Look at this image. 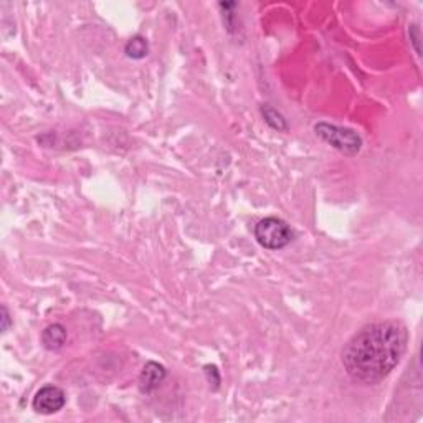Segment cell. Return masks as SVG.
<instances>
[{
	"mask_svg": "<svg viewBox=\"0 0 423 423\" xmlns=\"http://www.w3.org/2000/svg\"><path fill=\"white\" fill-rule=\"evenodd\" d=\"M407 329L396 321L370 324L345 344L343 365L351 379L361 384H377L396 369L404 356Z\"/></svg>",
	"mask_w": 423,
	"mask_h": 423,
	"instance_id": "cell-1",
	"label": "cell"
},
{
	"mask_svg": "<svg viewBox=\"0 0 423 423\" xmlns=\"http://www.w3.org/2000/svg\"><path fill=\"white\" fill-rule=\"evenodd\" d=\"M255 238L268 250H279L291 242L293 231L282 218L268 217L256 223Z\"/></svg>",
	"mask_w": 423,
	"mask_h": 423,
	"instance_id": "cell-2",
	"label": "cell"
},
{
	"mask_svg": "<svg viewBox=\"0 0 423 423\" xmlns=\"http://www.w3.org/2000/svg\"><path fill=\"white\" fill-rule=\"evenodd\" d=\"M315 131L321 139L326 141L328 144H331L332 148L341 150V152L347 154V156H354V154H357L361 150L362 141L352 129L341 128V126L328 123H319L316 124Z\"/></svg>",
	"mask_w": 423,
	"mask_h": 423,
	"instance_id": "cell-3",
	"label": "cell"
},
{
	"mask_svg": "<svg viewBox=\"0 0 423 423\" xmlns=\"http://www.w3.org/2000/svg\"><path fill=\"white\" fill-rule=\"evenodd\" d=\"M67 397L62 389L55 387V385H47V387L40 389L34 397V409L38 413L52 415L63 409Z\"/></svg>",
	"mask_w": 423,
	"mask_h": 423,
	"instance_id": "cell-4",
	"label": "cell"
},
{
	"mask_svg": "<svg viewBox=\"0 0 423 423\" xmlns=\"http://www.w3.org/2000/svg\"><path fill=\"white\" fill-rule=\"evenodd\" d=\"M165 377V369L157 362H148L142 369L139 377V387L142 392H152L161 385V382Z\"/></svg>",
	"mask_w": 423,
	"mask_h": 423,
	"instance_id": "cell-5",
	"label": "cell"
},
{
	"mask_svg": "<svg viewBox=\"0 0 423 423\" xmlns=\"http://www.w3.org/2000/svg\"><path fill=\"white\" fill-rule=\"evenodd\" d=\"M42 343L48 351H58L67 343V329L62 324H52L43 331Z\"/></svg>",
	"mask_w": 423,
	"mask_h": 423,
	"instance_id": "cell-6",
	"label": "cell"
},
{
	"mask_svg": "<svg viewBox=\"0 0 423 423\" xmlns=\"http://www.w3.org/2000/svg\"><path fill=\"white\" fill-rule=\"evenodd\" d=\"M148 52H149L148 40L142 38V36H134V38L129 40L128 45H126V55H128L129 58L141 60L148 55Z\"/></svg>",
	"mask_w": 423,
	"mask_h": 423,
	"instance_id": "cell-7",
	"label": "cell"
},
{
	"mask_svg": "<svg viewBox=\"0 0 423 423\" xmlns=\"http://www.w3.org/2000/svg\"><path fill=\"white\" fill-rule=\"evenodd\" d=\"M262 113L264 116V121H266L271 128L278 129V131H284V129H286V121L283 119V116L279 115L278 111H275V109L271 108H263Z\"/></svg>",
	"mask_w": 423,
	"mask_h": 423,
	"instance_id": "cell-8",
	"label": "cell"
},
{
	"mask_svg": "<svg viewBox=\"0 0 423 423\" xmlns=\"http://www.w3.org/2000/svg\"><path fill=\"white\" fill-rule=\"evenodd\" d=\"M10 324V319H9V312H7V308L3 306L2 308V331L5 332L7 328H9Z\"/></svg>",
	"mask_w": 423,
	"mask_h": 423,
	"instance_id": "cell-9",
	"label": "cell"
}]
</instances>
